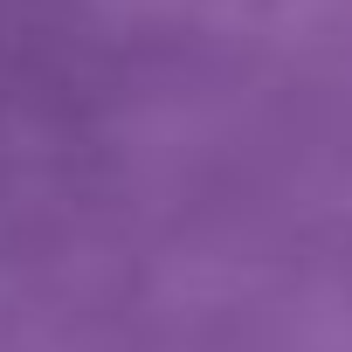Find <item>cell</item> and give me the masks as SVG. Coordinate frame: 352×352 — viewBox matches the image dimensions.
<instances>
[]
</instances>
